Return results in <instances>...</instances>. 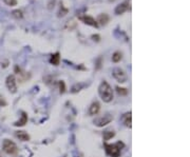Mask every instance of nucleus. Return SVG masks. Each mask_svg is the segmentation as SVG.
Wrapping results in <instances>:
<instances>
[{
  "instance_id": "6",
  "label": "nucleus",
  "mask_w": 190,
  "mask_h": 157,
  "mask_svg": "<svg viewBox=\"0 0 190 157\" xmlns=\"http://www.w3.org/2000/svg\"><path fill=\"white\" fill-rule=\"evenodd\" d=\"M6 88H8L9 91L11 93L17 92V83H16V78L14 75H9L8 77H6Z\"/></svg>"
},
{
  "instance_id": "13",
  "label": "nucleus",
  "mask_w": 190,
  "mask_h": 157,
  "mask_svg": "<svg viewBox=\"0 0 190 157\" xmlns=\"http://www.w3.org/2000/svg\"><path fill=\"white\" fill-rule=\"evenodd\" d=\"M27 122H28V115H27V113L22 112V114H21V118L18 121L14 122V125H15V127H23Z\"/></svg>"
},
{
  "instance_id": "24",
  "label": "nucleus",
  "mask_w": 190,
  "mask_h": 157,
  "mask_svg": "<svg viewBox=\"0 0 190 157\" xmlns=\"http://www.w3.org/2000/svg\"><path fill=\"white\" fill-rule=\"evenodd\" d=\"M6 101L4 100L3 97L0 95V107H6Z\"/></svg>"
},
{
  "instance_id": "7",
  "label": "nucleus",
  "mask_w": 190,
  "mask_h": 157,
  "mask_svg": "<svg viewBox=\"0 0 190 157\" xmlns=\"http://www.w3.org/2000/svg\"><path fill=\"white\" fill-rule=\"evenodd\" d=\"M15 73H16V75L18 76V79L20 82L25 81V80L30 78V75H28L27 72H25L21 68H19L18 65L15 66Z\"/></svg>"
},
{
  "instance_id": "3",
  "label": "nucleus",
  "mask_w": 190,
  "mask_h": 157,
  "mask_svg": "<svg viewBox=\"0 0 190 157\" xmlns=\"http://www.w3.org/2000/svg\"><path fill=\"white\" fill-rule=\"evenodd\" d=\"M2 149L9 155H14V154H16L18 152V148L16 146V144L10 139L3 140V142H2Z\"/></svg>"
},
{
  "instance_id": "5",
  "label": "nucleus",
  "mask_w": 190,
  "mask_h": 157,
  "mask_svg": "<svg viewBox=\"0 0 190 157\" xmlns=\"http://www.w3.org/2000/svg\"><path fill=\"white\" fill-rule=\"evenodd\" d=\"M113 77L117 80L118 82L124 83L128 80V76L126 74V72L120 68H115L113 70Z\"/></svg>"
},
{
  "instance_id": "8",
  "label": "nucleus",
  "mask_w": 190,
  "mask_h": 157,
  "mask_svg": "<svg viewBox=\"0 0 190 157\" xmlns=\"http://www.w3.org/2000/svg\"><path fill=\"white\" fill-rule=\"evenodd\" d=\"M80 19V20L82 21L84 23H86V24H88V25H91V27H95V28H97L98 27V24H97V22H96V20L93 18V17H91V16H89V15H85V16H79L78 17Z\"/></svg>"
},
{
  "instance_id": "10",
  "label": "nucleus",
  "mask_w": 190,
  "mask_h": 157,
  "mask_svg": "<svg viewBox=\"0 0 190 157\" xmlns=\"http://www.w3.org/2000/svg\"><path fill=\"white\" fill-rule=\"evenodd\" d=\"M99 111H101V104H99V102L95 101L90 106L89 114L91 116H94V115H97V114L99 113Z\"/></svg>"
},
{
  "instance_id": "2",
  "label": "nucleus",
  "mask_w": 190,
  "mask_h": 157,
  "mask_svg": "<svg viewBox=\"0 0 190 157\" xmlns=\"http://www.w3.org/2000/svg\"><path fill=\"white\" fill-rule=\"evenodd\" d=\"M125 147V144L122 141H117L114 144H104V148H106V152L108 155L111 157H120V153H122V149Z\"/></svg>"
},
{
  "instance_id": "11",
  "label": "nucleus",
  "mask_w": 190,
  "mask_h": 157,
  "mask_svg": "<svg viewBox=\"0 0 190 157\" xmlns=\"http://www.w3.org/2000/svg\"><path fill=\"white\" fill-rule=\"evenodd\" d=\"M109 20H110V17H109L108 14H99L98 17L96 19V22L97 24H101V25H106L107 23L109 22Z\"/></svg>"
},
{
  "instance_id": "21",
  "label": "nucleus",
  "mask_w": 190,
  "mask_h": 157,
  "mask_svg": "<svg viewBox=\"0 0 190 157\" xmlns=\"http://www.w3.org/2000/svg\"><path fill=\"white\" fill-rule=\"evenodd\" d=\"M4 3L9 6H17V0H3Z\"/></svg>"
},
{
  "instance_id": "25",
  "label": "nucleus",
  "mask_w": 190,
  "mask_h": 157,
  "mask_svg": "<svg viewBox=\"0 0 190 157\" xmlns=\"http://www.w3.org/2000/svg\"><path fill=\"white\" fill-rule=\"evenodd\" d=\"M92 39L94 40V41H99L101 40V36L99 35H92Z\"/></svg>"
},
{
  "instance_id": "27",
  "label": "nucleus",
  "mask_w": 190,
  "mask_h": 157,
  "mask_svg": "<svg viewBox=\"0 0 190 157\" xmlns=\"http://www.w3.org/2000/svg\"><path fill=\"white\" fill-rule=\"evenodd\" d=\"M0 157H2V156H0Z\"/></svg>"
},
{
  "instance_id": "19",
  "label": "nucleus",
  "mask_w": 190,
  "mask_h": 157,
  "mask_svg": "<svg viewBox=\"0 0 190 157\" xmlns=\"http://www.w3.org/2000/svg\"><path fill=\"white\" fill-rule=\"evenodd\" d=\"M122 53L120 52H115V53L112 55V61L113 62H118V61H120V59H122Z\"/></svg>"
},
{
  "instance_id": "9",
  "label": "nucleus",
  "mask_w": 190,
  "mask_h": 157,
  "mask_svg": "<svg viewBox=\"0 0 190 157\" xmlns=\"http://www.w3.org/2000/svg\"><path fill=\"white\" fill-rule=\"evenodd\" d=\"M128 9H130V4L128 2H123V3L118 4L115 8V14L116 15H122Z\"/></svg>"
},
{
  "instance_id": "17",
  "label": "nucleus",
  "mask_w": 190,
  "mask_h": 157,
  "mask_svg": "<svg viewBox=\"0 0 190 157\" xmlns=\"http://www.w3.org/2000/svg\"><path fill=\"white\" fill-rule=\"evenodd\" d=\"M69 9L65 8V6H63V3L60 4V9H59V13H58V17H63V16H66V14H68Z\"/></svg>"
},
{
  "instance_id": "15",
  "label": "nucleus",
  "mask_w": 190,
  "mask_h": 157,
  "mask_svg": "<svg viewBox=\"0 0 190 157\" xmlns=\"http://www.w3.org/2000/svg\"><path fill=\"white\" fill-rule=\"evenodd\" d=\"M132 116H131V112H129V113L125 114V116H124V123H125V125L127 128H129V129H131L132 128Z\"/></svg>"
},
{
  "instance_id": "16",
  "label": "nucleus",
  "mask_w": 190,
  "mask_h": 157,
  "mask_svg": "<svg viewBox=\"0 0 190 157\" xmlns=\"http://www.w3.org/2000/svg\"><path fill=\"white\" fill-rule=\"evenodd\" d=\"M115 136V132L114 131H104V139L109 140Z\"/></svg>"
},
{
  "instance_id": "22",
  "label": "nucleus",
  "mask_w": 190,
  "mask_h": 157,
  "mask_svg": "<svg viewBox=\"0 0 190 157\" xmlns=\"http://www.w3.org/2000/svg\"><path fill=\"white\" fill-rule=\"evenodd\" d=\"M58 84H59V92H60V94H63L66 92V83L63 81H59Z\"/></svg>"
},
{
  "instance_id": "26",
  "label": "nucleus",
  "mask_w": 190,
  "mask_h": 157,
  "mask_svg": "<svg viewBox=\"0 0 190 157\" xmlns=\"http://www.w3.org/2000/svg\"><path fill=\"white\" fill-rule=\"evenodd\" d=\"M1 65L3 66V68H6V66L9 65V61L8 60H6L4 62H1Z\"/></svg>"
},
{
  "instance_id": "18",
  "label": "nucleus",
  "mask_w": 190,
  "mask_h": 157,
  "mask_svg": "<svg viewBox=\"0 0 190 157\" xmlns=\"http://www.w3.org/2000/svg\"><path fill=\"white\" fill-rule=\"evenodd\" d=\"M12 16H13L14 18H16V19H21L23 17V14H22V12H21L20 9H15V11L12 12Z\"/></svg>"
},
{
  "instance_id": "23",
  "label": "nucleus",
  "mask_w": 190,
  "mask_h": 157,
  "mask_svg": "<svg viewBox=\"0 0 190 157\" xmlns=\"http://www.w3.org/2000/svg\"><path fill=\"white\" fill-rule=\"evenodd\" d=\"M84 87V84H82V83H79V84H75L74 87L72 88V93H76V92H79L80 89Z\"/></svg>"
},
{
  "instance_id": "20",
  "label": "nucleus",
  "mask_w": 190,
  "mask_h": 157,
  "mask_svg": "<svg viewBox=\"0 0 190 157\" xmlns=\"http://www.w3.org/2000/svg\"><path fill=\"white\" fill-rule=\"evenodd\" d=\"M116 92H117L118 95H120V96H125V95L128 94V90L125 89V88H120V87H116Z\"/></svg>"
},
{
  "instance_id": "14",
  "label": "nucleus",
  "mask_w": 190,
  "mask_h": 157,
  "mask_svg": "<svg viewBox=\"0 0 190 157\" xmlns=\"http://www.w3.org/2000/svg\"><path fill=\"white\" fill-rule=\"evenodd\" d=\"M59 61H60V54H59L58 52L52 54L51 58H50V63H51V65H59Z\"/></svg>"
},
{
  "instance_id": "12",
  "label": "nucleus",
  "mask_w": 190,
  "mask_h": 157,
  "mask_svg": "<svg viewBox=\"0 0 190 157\" xmlns=\"http://www.w3.org/2000/svg\"><path fill=\"white\" fill-rule=\"evenodd\" d=\"M15 135L17 138H19V140H21V141H28V140H30V135H28L25 131H17V132L15 133Z\"/></svg>"
},
{
  "instance_id": "1",
  "label": "nucleus",
  "mask_w": 190,
  "mask_h": 157,
  "mask_svg": "<svg viewBox=\"0 0 190 157\" xmlns=\"http://www.w3.org/2000/svg\"><path fill=\"white\" fill-rule=\"evenodd\" d=\"M98 94L104 102H110L113 99V90L107 81H103L98 88Z\"/></svg>"
},
{
  "instance_id": "4",
  "label": "nucleus",
  "mask_w": 190,
  "mask_h": 157,
  "mask_svg": "<svg viewBox=\"0 0 190 157\" xmlns=\"http://www.w3.org/2000/svg\"><path fill=\"white\" fill-rule=\"evenodd\" d=\"M113 120V116L110 114H106V115L101 116V117H97L93 120V123L96 127L103 128L104 125H107L108 123H110Z\"/></svg>"
}]
</instances>
